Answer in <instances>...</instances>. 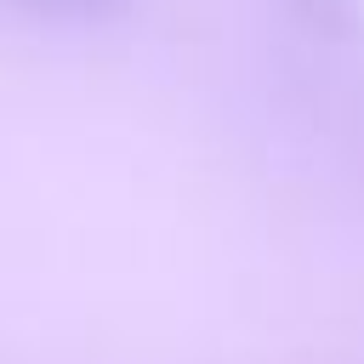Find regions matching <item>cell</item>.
Here are the masks:
<instances>
[{"mask_svg": "<svg viewBox=\"0 0 364 364\" xmlns=\"http://www.w3.org/2000/svg\"><path fill=\"white\" fill-rule=\"evenodd\" d=\"M17 11H34V17H108L119 11L125 0H6Z\"/></svg>", "mask_w": 364, "mask_h": 364, "instance_id": "6da1fadb", "label": "cell"}]
</instances>
